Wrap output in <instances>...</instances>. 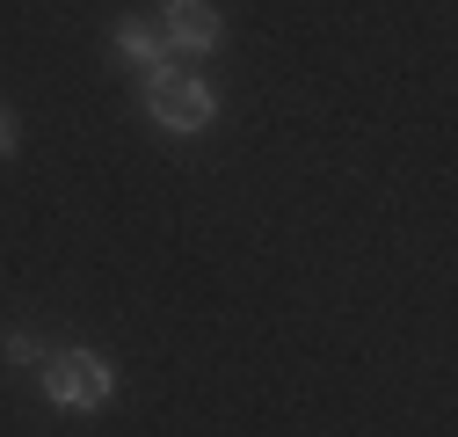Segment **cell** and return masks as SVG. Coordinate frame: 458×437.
<instances>
[{"instance_id":"obj_4","label":"cell","mask_w":458,"mask_h":437,"mask_svg":"<svg viewBox=\"0 0 458 437\" xmlns=\"http://www.w3.org/2000/svg\"><path fill=\"white\" fill-rule=\"evenodd\" d=\"M109 51H117L124 66H146V73H153L160 59H175V51L160 44V22H139V15H124L117 30H109Z\"/></svg>"},{"instance_id":"obj_3","label":"cell","mask_w":458,"mask_h":437,"mask_svg":"<svg viewBox=\"0 0 458 437\" xmlns=\"http://www.w3.org/2000/svg\"><path fill=\"white\" fill-rule=\"evenodd\" d=\"M225 22L218 8H204V0H167V15H160V44L175 51V59H204V51H218Z\"/></svg>"},{"instance_id":"obj_1","label":"cell","mask_w":458,"mask_h":437,"mask_svg":"<svg viewBox=\"0 0 458 437\" xmlns=\"http://www.w3.org/2000/svg\"><path fill=\"white\" fill-rule=\"evenodd\" d=\"M139 102H146V117H153L160 132H175V139H197V132L218 117V95H211V81L182 73V59H160V66L146 73Z\"/></svg>"},{"instance_id":"obj_6","label":"cell","mask_w":458,"mask_h":437,"mask_svg":"<svg viewBox=\"0 0 458 437\" xmlns=\"http://www.w3.org/2000/svg\"><path fill=\"white\" fill-rule=\"evenodd\" d=\"M15 146V117H0V153H8Z\"/></svg>"},{"instance_id":"obj_5","label":"cell","mask_w":458,"mask_h":437,"mask_svg":"<svg viewBox=\"0 0 458 437\" xmlns=\"http://www.w3.org/2000/svg\"><path fill=\"white\" fill-rule=\"evenodd\" d=\"M0 357L8 364H44V343L30 336V328H8V336H0Z\"/></svg>"},{"instance_id":"obj_2","label":"cell","mask_w":458,"mask_h":437,"mask_svg":"<svg viewBox=\"0 0 458 437\" xmlns=\"http://www.w3.org/2000/svg\"><path fill=\"white\" fill-rule=\"evenodd\" d=\"M37 387H44V401L59 416H95V408H109V394H117V372H109V357H95V350H44Z\"/></svg>"}]
</instances>
